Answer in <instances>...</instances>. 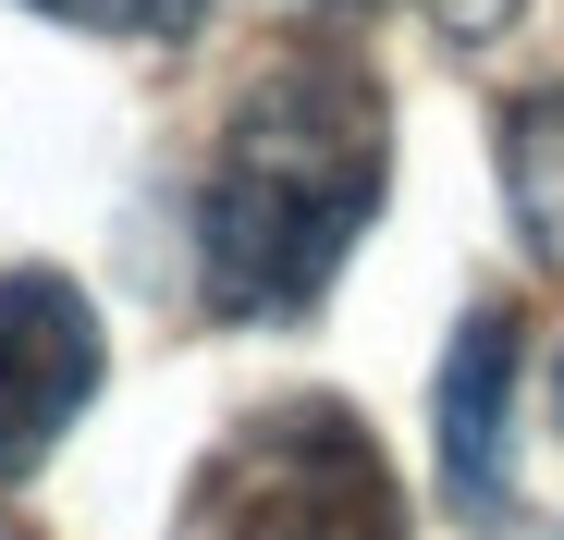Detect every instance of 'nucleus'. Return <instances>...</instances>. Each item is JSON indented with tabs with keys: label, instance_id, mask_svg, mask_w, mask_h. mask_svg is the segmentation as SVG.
<instances>
[{
	"label": "nucleus",
	"instance_id": "39448f33",
	"mask_svg": "<svg viewBox=\"0 0 564 540\" xmlns=\"http://www.w3.org/2000/svg\"><path fill=\"white\" fill-rule=\"evenodd\" d=\"M503 209L540 270H564V86H528L503 111Z\"/></svg>",
	"mask_w": 564,
	"mask_h": 540
},
{
	"label": "nucleus",
	"instance_id": "f03ea898",
	"mask_svg": "<svg viewBox=\"0 0 564 540\" xmlns=\"http://www.w3.org/2000/svg\"><path fill=\"white\" fill-rule=\"evenodd\" d=\"M172 540H405V492L356 406L295 393V406L234 418L197 455Z\"/></svg>",
	"mask_w": 564,
	"mask_h": 540
},
{
	"label": "nucleus",
	"instance_id": "423d86ee",
	"mask_svg": "<svg viewBox=\"0 0 564 540\" xmlns=\"http://www.w3.org/2000/svg\"><path fill=\"white\" fill-rule=\"evenodd\" d=\"M50 25H86V37H184L197 25V0H25Z\"/></svg>",
	"mask_w": 564,
	"mask_h": 540
},
{
	"label": "nucleus",
	"instance_id": "20e7f679",
	"mask_svg": "<svg viewBox=\"0 0 564 540\" xmlns=\"http://www.w3.org/2000/svg\"><path fill=\"white\" fill-rule=\"evenodd\" d=\"M503 430H516V320L479 307L442 356V492L466 516H491L503 492Z\"/></svg>",
	"mask_w": 564,
	"mask_h": 540
},
{
	"label": "nucleus",
	"instance_id": "f257e3e1",
	"mask_svg": "<svg viewBox=\"0 0 564 540\" xmlns=\"http://www.w3.org/2000/svg\"><path fill=\"white\" fill-rule=\"evenodd\" d=\"M393 185V99L356 50H270L197 172V283L221 320H307Z\"/></svg>",
	"mask_w": 564,
	"mask_h": 540
},
{
	"label": "nucleus",
	"instance_id": "0eeeda50",
	"mask_svg": "<svg viewBox=\"0 0 564 540\" xmlns=\"http://www.w3.org/2000/svg\"><path fill=\"white\" fill-rule=\"evenodd\" d=\"M479 540H564V516H503V528H479Z\"/></svg>",
	"mask_w": 564,
	"mask_h": 540
},
{
	"label": "nucleus",
	"instance_id": "7ed1b4c3",
	"mask_svg": "<svg viewBox=\"0 0 564 540\" xmlns=\"http://www.w3.org/2000/svg\"><path fill=\"white\" fill-rule=\"evenodd\" d=\"M99 381H111V332L86 307V283H62L37 258L0 270V492L99 406Z\"/></svg>",
	"mask_w": 564,
	"mask_h": 540
}]
</instances>
